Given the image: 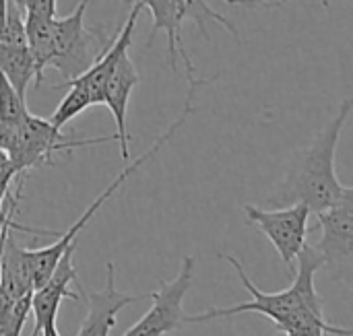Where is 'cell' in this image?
I'll list each match as a JSON object with an SVG mask.
<instances>
[{
	"mask_svg": "<svg viewBox=\"0 0 353 336\" xmlns=\"http://www.w3.org/2000/svg\"><path fill=\"white\" fill-rule=\"evenodd\" d=\"M141 10H143V4L132 2V8H130L126 21L122 23L120 31L114 35V39L103 50V54L95 60V64L87 72H83L79 78L58 85V89L70 87V91L62 97V101L58 103V107L54 109V114L50 118L56 128L62 130L68 122H72L77 116H81L83 112H87L93 105H99V103L105 105L108 85L116 72L120 56L126 50H130V45H132V35H134V27H137Z\"/></svg>",
	"mask_w": 353,
	"mask_h": 336,
	"instance_id": "obj_5",
	"label": "cell"
},
{
	"mask_svg": "<svg viewBox=\"0 0 353 336\" xmlns=\"http://www.w3.org/2000/svg\"><path fill=\"white\" fill-rule=\"evenodd\" d=\"M0 70L2 76L17 89V93L25 97L31 83H37V64L31 45H0Z\"/></svg>",
	"mask_w": 353,
	"mask_h": 336,
	"instance_id": "obj_15",
	"label": "cell"
},
{
	"mask_svg": "<svg viewBox=\"0 0 353 336\" xmlns=\"http://www.w3.org/2000/svg\"><path fill=\"white\" fill-rule=\"evenodd\" d=\"M337 207L345 209L347 213H352L353 215V186H350V188H345V190H343V196H341V200H339V204H337Z\"/></svg>",
	"mask_w": 353,
	"mask_h": 336,
	"instance_id": "obj_19",
	"label": "cell"
},
{
	"mask_svg": "<svg viewBox=\"0 0 353 336\" xmlns=\"http://www.w3.org/2000/svg\"><path fill=\"white\" fill-rule=\"evenodd\" d=\"M105 273L108 275H105V287L103 289L85 291L83 285L77 287L89 306L87 318L83 320L77 336H110L112 328L116 326L118 314L126 306L137 304L141 300H151V291L141 293V295H126V293L118 291L116 289V266H114V262L105 264Z\"/></svg>",
	"mask_w": 353,
	"mask_h": 336,
	"instance_id": "obj_11",
	"label": "cell"
},
{
	"mask_svg": "<svg viewBox=\"0 0 353 336\" xmlns=\"http://www.w3.org/2000/svg\"><path fill=\"white\" fill-rule=\"evenodd\" d=\"M246 221L254 225L277 250L288 271H294V262L306 248L308 223L314 215L304 202L281 207V209H261L256 204L242 207Z\"/></svg>",
	"mask_w": 353,
	"mask_h": 336,
	"instance_id": "obj_8",
	"label": "cell"
},
{
	"mask_svg": "<svg viewBox=\"0 0 353 336\" xmlns=\"http://www.w3.org/2000/svg\"><path fill=\"white\" fill-rule=\"evenodd\" d=\"M141 2L143 8L149 10V14L153 17V25H151V35L147 39V48L155 41L157 33H165V41H168V60H170V68L176 72L178 70V58H182L184 68H186V78H188V87H203L209 81H196L194 74V64L190 54L184 48V39H182V27L188 19H192L201 33L205 37H209L207 33V25L205 19H211L215 23H219L221 27L228 29V33H232L234 37H238L236 27L219 12H215L205 0H134Z\"/></svg>",
	"mask_w": 353,
	"mask_h": 336,
	"instance_id": "obj_6",
	"label": "cell"
},
{
	"mask_svg": "<svg viewBox=\"0 0 353 336\" xmlns=\"http://www.w3.org/2000/svg\"><path fill=\"white\" fill-rule=\"evenodd\" d=\"M352 112L353 95H350L341 101L337 116L319 132L314 143L294 155L283 182L269 196V204L281 209L304 202L312 209L314 215H321L339 204L345 186L337 178L335 155L341 130Z\"/></svg>",
	"mask_w": 353,
	"mask_h": 336,
	"instance_id": "obj_2",
	"label": "cell"
},
{
	"mask_svg": "<svg viewBox=\"0 0 353 336\" xmlns=\"http://www.w3.org/2000/svg\"><path fill=\"white\" fill-rule=\"evenodd\" d=\"M110 140L118 143V136L112 134L99 138H66L62 130L52 124V120L29 114L25 122L17 128V132L6 143H0V147L2 153L12 161L14 169L21 176H27L39 165H52V157L60 151L93 147Z\"/></svg>",
	"mask_w": 353,
	"mask_h": 336,
	"instance_id": "obj_7",
	"label": "cell"
},
{
	"mask_svg": "<svg viewBox=\"0 0 353 336\" xmlns=\"http://www.w3.org/2000/svg\"><path fill=\"white\" fill-rule=\"evenodd\" d=\"M33 314V293L12 306H0V336H21L27 318Z\"/></svg>",
	"mask_w": 353,
	"mask_h": 336,
	"instance_id": "obj_17",
	"label": "cell"
},
{
	"mask_svg": "<svg viewBox=\"0 0 353 336\" xmlns=\"http://www.w3.org/2000/svg\"><path fill=\"white\" fill-rule=\"evenodd\" d=\"M201 87H188V95H186V103H184V109H182V114L174 120V124L149 147V151H145L141 157H137L134 161H130V163H126V167L112 180V184L83 211V215L68 227V231H64L52 246H46V248H37V250H29L27 248V260H29V269H31V277H33V283H35V289L37 287H41L46 281H50V277L54 275V271H56V266L60 264V260L64 258V254L68 252V248L70 246H74L77 244V238H79V233L89 225V221L95 217V213L122 188V184L132 176V174H137L147 161H151L159 151H161V147H165L168 143H170V138L176 134V130L188 120V116L194 112V105H192V99H194V93L199 91Z\"/></svg>",
	"mask_w": 353,
	"mask_h": 336,
	"instance_id": "obj_4",
	"label": "cell"
},
{
	"mask_svg": "<svg viewBox=\"0 0 353 336\" xmlns=\"http://www.w3.org/2000/svg\"><path fill=\"white\" fill-rule=\"evenodd\" d=\"M221 258L236 271L244 289L252 295L250 302L236 304L230 308H211L203 314L186 316V324L213 322L219 318H230L238 314H261L269 318L285 336H353V328L337 326L325 318L323 304L319 300L314 277L323 271L325 260L314 246H306L298 258V273L294 283L277 293L261 291L246 275L242 262L232 254H221Z\"/></svg>",
	"mask_w": 353,
	"mask_h": 336,
	"instance_id": "obj_1",
	"label": "cell"
},
{
	"mask_svg": "<svg viewBox=\"0 0 353 336\" xmlns=\"http://www.w3.org/2000/svg\"><path fill=\"white\" fill-rule=\"evenodd\" d=\"M91 0H81L74 10L62 19L58 17H25L29 45L37 64V83L41 85L48 68H56L64 83L87 72L103 50L114 39L103 29L87 27L85 14Z\"/></svg>",
	"mask_w": 353,
	"mask_h": 336,
	"instance_id": "obj_3",
	"label": "cell"
},
{
	"mask_svg": "<svg viewBox=\"0 0 353 336\" xmlns=\"http://www.w3.org/2000/svg\"><path fill=\"white\" fill-rule=\"evenodd\" d=\"M194 262L192 254L182 258L178 275L172 281H161L159 289L151 291V308L122 336H168L186 324L182 306L194 281Z\"/></svg>",
	"mask_w": 353,
	"mask_h": 336,
	"instance_id": "obj_9",
	"label": "cell"
},
{
	"mask_svg": "<svg viewBox=\"0 0 353 336\" xmlns=\"http://www.w3.org/2000/svg\"><path fill=\"white\" fill-rule=\"evenodd\" d=\"M77 250V244L68 248V252L64 254V258L60 260V264L56 266L54 275L50 277V281H46L41 287H37L33 291V330L29 336H43L46 328L56 324V316L60 310V304L70 300L77 302L81 295L74 293L70 289V285L79 287V273L72 264V254Z\"/></svg>",
	"mask_w": 353,
	"mask_h": 336,
	"instance_id": "obj_12",
	"label": "cell"
},
{
	"mask_svg": "<svg viewBox=\"0 0 353 336\" xmlns=\"http://www.w3.org/2000/svg\"><path fill=\"white\" fill-rule=\"evenodd\" d=\"M319 217L321 240L314 246L323 260L327 275L353 289V215L341 207H333Z\"/></svg>",
	"mask_w": 353,
	"mask_h": 336,
	"instance_id": "obj_10",
	"label": "cell"
},
{
	"mask_svg": "<svg viewBox=\"0 0 353 336\" xmlns=\"http://www.w3.org/2000/svg\"><path fill=\"white\" fill-rule=\"evenodd\" d=\"M43 336H60V333H58V328H56V324L48 326V328H46V333H43Z\"/></svg>",
	"mask_w": 353,
	"mask_h": 336,
	"instance_id": "obj_20",
	"label": "cell"
},
{
	"mask_svg": "<svg viewBox=\"0 0 353 336\" xmlns=\"http://www.w3.org/2000/svg\"><path fill=\"white\" fill-rule=\"evenodd\" d=\"M25 17H56L58 0H17Z\"/></svg>",
	"mask_w": 353,
	"mask_h": 336,
	"instance_id": "obj_18",
	"label": "cell"
},
{
	"mask_svg": "<svg viewBox=\"0 0 353 336\" xmlns=\"http://www.w3.org/2000/svg\"><path fill=\"white\" fill-rule=\"evenodd\" d=\"M139 70L128 54V50L120 56L116 72L108 85L105 93V105L116 122V136H118V147L122 161L130 163V132H128V103L134 87L139 85Z\"/></svg>",
	"mask_w": 353,
	"mask_h": 336,
	"instance_id": "obj_13",
	"label": "cell"
},
{
	"mask_svg": "<svg viewBox=\"0 0 353 336\" xmlns=\"http://www.w3.org/2000/svg\"><path fill=\"white\" fill-rule=\"evenodd\" d=\"M29 109L25 105V97L17 93V89L2 76V114H0V143H6L17 128L25 122Z\"/></svg>",
	"mask_w": 353,
	"mask_h": 336,
	"instance_id": "obj_16",
	"label": "cell"
},
{
	"mask_svg": "<svg viewBox=\"0 0 353 336\" xmlns=\"http://www.w3.org/2000/svg\"><path fill=\"white\" fill-rule=\"evenodd\" d=\"M35 283L31 277L27 248H21L12 235L10 227L2 225V256H0V306H12L19 300L31 295Z\"/></svg>",
	"mask_w": 353,
	"mask_h": 336,
	"instance_id": "obj_14",
	"label": "cell"
}]
</instances>
